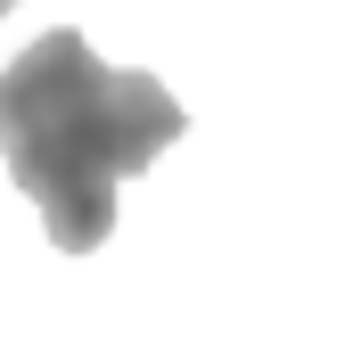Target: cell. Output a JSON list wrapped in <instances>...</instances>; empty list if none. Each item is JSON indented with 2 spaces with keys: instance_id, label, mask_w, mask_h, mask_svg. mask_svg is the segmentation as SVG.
Wrapping results in <instances>:
<instances>
[{
  "instance_id": "6da1fadb",
  "label": "cell",
  "mask_w": 345,
  "mask_h": 353,
  "mask_svg": "<svg viewBox=\"0 0 345 353\" xmlns=\"http://www.w3.org/2000/svg\"><path fill=\"white\" fill-rule=\"evenodd\" d=\"M189 132L181 99L140 66H107L75 25L41 33L0 74V157L41 205L58 255H90L115 230V189Z\"/></svg>"
},
{
  "instance_id": "7a4b0ae2",
  "label": "cell",
  "mask_w": 345,
  "mask_h": 353,
  "mask_svg": "<svg viewBox=\"0 0 345 353\" xmlns=\"http://www.w3.org/2000/svg\"><path fill=\"white\" fill-rule=\"evenodd\" d=\"M8 8H17V0H0V17H8Z\"/></svg>"
}]
</instances>
